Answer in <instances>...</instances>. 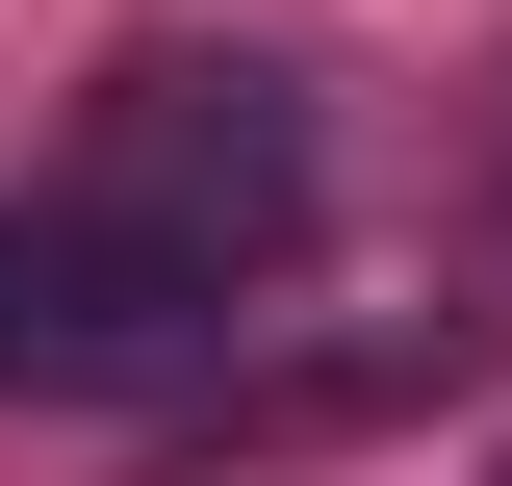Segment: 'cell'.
<instances>
[{
	"mask_svg": "<svg viewBox=\"0 0 512 486\" xmlns=\"http://www.w3.org/2000/svg\"><path fill=\"white\" fill-rule=\"evenodd\" d=\"M26 333H52V307H26V256H0V359H26Z\"/></svg>",
	"mask_w": 512,
	"mask_h": 486,
	"instance_id": "7a4b0ae2",
	"label": "cell"
},
{
	"mask_svg": "<svg viewBox=\"0 0 512 486\" xmlns=\"http://www.w3.org/2000/svg\"><path fill=\"white\" fill-rule=\"evenodd\" d=\"M282 231H308V103L256 52H128L103 128H77V282H103V333L231 307Z\"/></svg>",
	"mask_w": 512,
	"mask_h": 486,
	"instance_id": "6da1fadb",
	"label": "cell"
}]
</instances>
